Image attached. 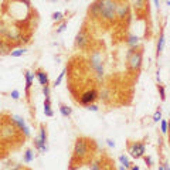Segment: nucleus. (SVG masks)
<instances>
[{"mask_svg":"<svg viewBox=\"0 0 170 170\" xmlns=\"http://www.w3.org/2000/svg\"><path fill=\"white\" fill-rule=\"evenodd\" d=\"M34 146L41 153H46L47 150H48V147H47V132L44 126L40 128V135L34 137Z\"/></svg>","mask_w":170,"mask_h":170,"instance_id":"nucleus-5","label":"nucleus"},{"mask_svg":"<svg viewBox=\"0 0 170 170\" xmlns=\"http://www.w3.org/2000/svg\"><path fill=\"white\" fill-rule=\"evenodd\" d=\"M146 152V146H145L142 142H135V143L129 145V155L135 159H139L142 157Z\"/></svg>","mask_w":170,"mask_h":170,"instance_id":"nucleus-8","label":"nucleus"},{"mask_svg":"<svg viewBox=\"0 0 170 170\" xmlns=\"http://www.w3.org/2000/svg\"><path fill=\"white\" fill-rule=\"evenodd\" d=\"M10 122L13 125H16V128H19V129L23 132V135L26 137H30V128L27 126L26 120L23 119L21 116H17V115H13V116H10Z\"/></svg>","mask_w":170,"mask_h":170,"instance_id":"nucleus-7","label":"nucleus"},{"mask_svg":"<svg viewBox=\"0 0 170 170\" xmlns=\"http://www.w3.org/2000/svg\"><path fill=\"white\" fill-rule=\"evenodd\" d=\"M164 34L162 33L159 36V40H157V47H156V50H157V55L159 54H162V51H163V48H164Z\"/></svg>","mask_w":170,"mask_h":170,"instance_id":"nucleus-21","label":"nucleus"},{"mask_svg":"<svg viewBox=\"0 0 170 170\" xmlns=\"http://www.w3.org/2000/svg\"><path fill=\"white\" fill-rule=\"evenodd\" d=\"M21 36H23V34H21L20 28H17V27H9V30H7V33L4 37L10 41H20Z\"/></svg>","mask_w":170,"mask_h":170,"instance_id":"nucleus-11","label":"nucleus"},{"mask_svg":"<svg viewBox=\"0 0 170 170\" xmlns=\"http://www.w3.org/2000/svg\"><path fill=\"white\" fill-rule=\"evenodd\" d=\"M34 160V152L31 149H27L26 153H24V157H23V162L24 163H31Z\"/></svg>","mask_w":170,"mask_h":170,"instance_id":"nucleus-22","label":"nucleus"},{"mask_svg":"<svg viewBox=\"0 0 170 170\" xmlns=\"http://www.w3.org/2000/svg\"><path fill=\"white\" fill-rule=\"evenodd\" d=\"M65 74H67V70H65V68H64L63 71H61L60 72V75H58V77H57V80L54 81V87H58V85H61V82H63V80H64V77H65Z\"/></svg>","mask_w":170,"mask_h":170,"instance_id":"nucleus-25","label":"nucleus"},{"mask_svg":"<svg viewBox=\"0 0 170 170\" xmlns=\"http://www.w3.org/2000/svg\"><path fill=\"white\" fill-rule=\"evenodd\" d=\"M118 3L115 0H101V19L105 21H115Z\"/></svg>","mask_w":170,"mask_h":170,"instance_id":"nucleus-1","label":"nucleus"},{"mask_svg":"<svg viewBox=\"0 0 170 170\" xmlns=\"http://www.w3.org/2000/svg\"><path fill=\"white\" fill-rule=\"evenodd\" d=\"M119 162H120L122 166H125V169H130V162H129V159H128L125 155H120V156H119Z\"/></svg>","mask_w":170,"mask_h":170,"instance_id":"nucleus-26","label":"nucleus"},{"mask_svg":"<svg viewBox=\"0 0 170 170\" xmlns=\"http://www.w3.org/2000/svg\"><path fill=\"white\" fill-rule=\"evenodd\" d=\"M145 163H146V166H147V167H152V166H153V159H152L150 156L145 157Z\"/></svg>","mask_w":170,"mask_h":170,"instance_id":"nucleus-38","label":"nucleus"},{"mask_svg":"<svg viewBox=\"0 0 170 170\" xmlns=\"http://www.w3.org/2000/svg\"><path fill=\"white\" fill-rule=\"evenodd\" d=\"M30 38H31V33H28V34H24V36H21V43H24V44H27L28 41H30Z\"/></svg>","mask_w":170,"mask_h":170,"instance_id":"nucleus-36","label":"nucleus"},{"mask_svg":"<svg viewBox=\"0 0 170 170\" xmlns=\"http://www.w3.org/2000/svg\"><path fill=\"white\" fill-rule=\"evenodd\" d=\"M11 53V46L9 41H4L2 46H0V57H4V55H10Z\"/></svg>","mask_w":170,"mask_h":170,"instance_id":"nucleus-18","label":"nucleus"},{"mask_svg":"<svg viewBox=\"0 0 170 170\" xmlns=\"http://www.w3.org/2000/svg\"><path fill=\"white\" fill-rule=\"evenodd\" d=\"M88 14L92 19H101V0H95L88 9Z\"/></svg>","mask_w":170,"mask_h":170,"instance_id":"nucleus-12","label":"nucleus"},{"mask_svg":"<svg viewBox=\"0 0 170 170\" xmlns=\"http://www.w3.org/2000/svg\"><path fill=\"white\" fill-rule=\"evenodd\" d=\"M107 145L109 147H115V140H112V139H107Z\"/></svg>","mask_w":170,"mask_h":170,"instance_id":"nucleus-39","label":"nucleus"},{"mask_svg":"<svg viewBox=\"0 0 170 170\" xmlns=\"http://www.w3.org/2000/svg\"><path fill=\"white\" fill-rule=\"evenodd\" d=\"M85 108H87L88 111H92V112H98L99 111V108H98V105H95V103H89V105H85Z\"/></svg>","mask_w":170,"mask_h":170,"instance_id":"nucleus-32","label":"nucleus"},{"mask_svg":"<svg viewBox=\"0 0 170 170\" xmlns=\"http://www.w3.org/2000/svg\"><path fill=\"white\" fill-rule=\"evenodd\" d=\"M10 97L13 98L14 101H19V99H20V92H19L17 89H13V91H11V94H10Z\"/></svg>","mask_w":170,"mask_h":170,"instance_id":"nucleus-34","label":"nucleus"},{"mask_svg":"<svg viewBox=\"0 0 170 170\" xmlns=\"http://www.w3.org/2000/svg\"><path fill=\"white\" fill-rule=\"evenodd\" d=\"M60 112L64 118H70L71 113H72V109L70 107H67V105H60Z\"/></svg>","mask_w":170,"mask_h":170,"instance_id":"nucleus-23","label":"nucleus"},{"mask_svg":"<svg viewBox=\"0 0 170 170\" xmlns=\"http://www.w3.org/2000/svg\"><path fill=\"white\" fill-rule=\"evenodd\" d=\"M65 28H67V21H63V23L58 26V28H57V34H61L65 31Z\"/></svg>","mask_w":170,"mask_h":170,"instance_id":"nucleus-30","label":"nucleus"},{"mask_svg":"<svg viewBox=\"0 0 170 170\" xmlns=\"http://www.w3.org/2000/svg\"><path fill=\"white\" fill-rule=\"evenodd\" d=\"M74 43H75L77 48L85 50V48L89 46V34H88V31L85 30V28H81L77 33V36H75V41H74Z\"/></svg>","mask_w":170,"mask_h":170,"instance_id":"nucleus-6","label":"nucleus"},{"mask_svg":"<svg viewBox=\"0 0 170 170\" xmlns=\"http://www.w3.org/2000/svg\"><path fill=\"white\" fill-rule=\"evenodd\" d=\"M170 169V166L167 163H163L162 166H159V170H169Z\"/></svg>","mask_w":170,"mask_h":170,"instance_id":"nucleus-40","label":"nucleus"},{"mask_svg":"<svg viewBox=\"0 0 170 170\" xmlns=\"http://www.w3.org/2000/svg\"><path fill=\"white\" fill-rule=\"evenodd\" d=\"M130 169L132 170H139V166H130Z\"/></svg>","mask_w":170,"mask_h":170,"instance_id":"nucleus-44","label":"nucleus"},{"mask_svg":"<svg viewBox=\"0 0 170 170\" xmlns=\"http://www.w3.org/2000/svg\"><path fill=\"white\" fill-rule=\"evenodd\" d=\"M89 64L91 68L95 71L98 81H102L103 78V63H102V57H101L99 51H92L89 55Z\"/></svg>","mask_w":170,"mask_h":170,"instance_id":"nucleus-3","label":"nucleus"},{"mask_svg":"<svg viewBox=\"0 0 170 170\" xmlns=\"http://www.w3.org/2000/svg\"><path fill=\"white\" fill-rule=\"evenodd\" d=\"M36 77H37V80H38V82H40L41 87H44V85H50L48 75H47L44 71H37V72H36Z\"/></svg>","mask_w":170,"mask_h":170,"instance_id":"nucleus-14","label":"nucleus"},{"mask_svg":"<svg viewBox=\"0 0 170 170\" xmlns=\"http://www.w3.org/2000/svg\"><path fill=\"white\" fill-rule=\"evenodd\" d=\"M129 11H130V7L128 6L126 3H120V4H118L116 17L119 19V20H125V19L129 16Z\"/></svg>","mask_w":170,"mask_h":170,"instance_id":"nucleus-13","label":"nucleus"},{"mask_svg":"<svg viewBox=\"0 0 170 170\" xmlns=\"http://www.w3.org/2000/svg\"><path fill=\"white\" fill-rule=\"evenodd\" d=\"M167 125H169V130H170V120H169V122H167Z\"/></svg>","mask_w":170,"mask_h":170,"instance_id":"nucleus-46","label":"nucleus"},{"mask_svg":"<svg viewBox=\"0 0 170 170\" xmlns=\"http://www.w3.org/2000/svg\"><path fill=\"white\" fill-rule=\"evenodd\" d=\"M126 61H128V67L132 71H139L143 63V54L137 51L136 48H129L126 54Z\"/></svg>","mask_w":170,"mask_h":170,"instance_id":"nucleus-2","label":"nucleus"},{"mask_svg":"<svg viewBox=\"0 0 170 170\" xmlns=\"http://www.w3.org/2000/svg\"><path fill=\"white\" fill-rule=\"evenodd\" d=\"M4 43V40H3V38H2V37H0V46H2V44H3Z\"/></svg>","mask_w":170,"mask_h":170,"instance_id":"nucleus-45","label":"nucleus"},{"mask_svg":"<svg viewBox=\"0 0 170 170\" xmlns=\"http://www.w3.org/2000/svg\"><path fill=\"white\" fill-rule=\"evenodd\" d=\"M128 46L130 47V48H136L137 50V47L140 46V40H139V37L137 36H129L128 37V40H126Z\"/></svg>","mask_w":170,"mask_h":170,"instance_id":"nucleus-17","label":"nucleus"},{"mask_svg":"<svg viewBox=\"0 0 170 170\" xmlns=\"http://www.w3.org/2000/svg\"><path fill=\"white\" fill-rule=\"evenodd\" d=\"M98 98H99L101 101H103V102H108V101L111 99V91L108 89V88H103V89L99 92Z\"/></svg>","mask_w":170,"mask_h":170,"instance_id":"nucleus-20","label":"nucleus"},{"mask_svg":"<svg viewBox=\"0 0 170 170\" xmlns=\"http://www.w3.org/2000/svg\"><path fill=\"white\" fill-rule=\"evenodd\" d=\"M14 133H16V125L13 124H6L0 129V137L2 139H10L14 136Z\"/></svg>","mask_w":170,"mask_h":170,"instance_id":"nucleus-10","label":"nucleus"},{"mask_svg":"<svg viewBox=\"0 0 170 170\" xmlns=\"http://www.w3.org/2000/svg\"><path fill=\"white\" fill-rule=\"evenodd\" d=\"M160 120H162V111L157 109L153 115V122H160Z\"/></svg>","mask_w":170,"mask_h":170,"instance_id":"nucleus-31","label":"nucleus"},{"mask_svg":"<svg viewBox=\"0 0 170 170\" xmlns=\"http://www.w3.org/2000/svg\"><path fill=\"white\" fill-rule=\"evenodd\" d=\"M34 75H36V74L30 72V71H26V72H24V80H26V91H27V92H28V89H30L31 85H33Z\"/></svg>","mask_w":170,"mask_h":170,"instance_id":"nucleus-16","label":"nucleus"},{"mask_svg":"<svg viewBox=\"0 0 170 170\" xmlns=\"http://www.w3.org/2000/svg\"><path fill=\"white\" fill-rule=\"evenodd\" d=\"M157 89H159V94H160V99L164 101L166 99V91H164V87H162V85H157Z\"/></svg>","mask_w":170,"mask_h":170,"instance_id":"nucleus-29","label":"nucleus"},{"mask_svg":"<svg viewBox=\"0 0 170 170\" xmlns=\"http://www.w3.org/2000/svg\"><path fill=\"white\" fill-rule=\"evenodd\" d=\"M89 169L91 170H101L102 169V166L99 164V162H92V163L89 164Z\"/></svg>","mask_w":170,"mask_h":170,"instance_id":"nucleus-33","label":"nucleus"},{"mask_svg":"<svg viewBox=\"0 0 170 170\" xmlns=\"http://www.w3.org/2000/svg\"><path fill=\"white\" fill-rule=\"evenodd\" d=\"M44 115L48 116V118L54 116V111H53V108H51V99L50 98H46V99H44Z\"/></svg>","mask_w":170,"mask_h":170,"instance_id":"nucleus-15","label":"nucleus"},{"mask_svg":"<svg viewBox=\"0 0 170 170\" xmlns=\"http://www.w3.org/2000/svg\"><path fill=\"white\" fill-rule=\"evenodd\" d=\"M132 6L136 11H143L146 6V0H132Z\"/></svg>","mask_w":170,"mask_h":170,"instance_id":"nucleus-19","label":"nucleus"},{"mask_svg":"<svg viewBox=\"0 0 170 170\" xmlns=\"http://www.w3.org/2000/svg\"><path fill=\"white\" fill-rule=\"evenodd\" d=\"M88 153H89V145H88V140L82 139V137H80V139L75 140V145H74V156L82 159V157H85Z\"/></svg>","mask_w":170,"mask_h":170,"instance_id":"nucleus-4","label":"nucleus"},{"mask_svg":"<svg viewBox=\"0 0 170 170\" xmlns=\"http://www.w3.org/2000/svg\"><path fill=\"white\" fill-rule=\"evenodd\" d=\"M160 132H162V133L163 135H166L167 132H169V125H167V122L166 120H160Z\"/></svg>","mask_w":170,"mask_h":170,"instance_id":"nucleus-27","label":"nucleus"},{"mask_svg":"<svg viewBox=\"0 0 170 170\" xmlns=\"http://www.w3.org/2000/svg\"><path fill=\"white\" fill-rule=\"evenodd\" d=\"M155 2V6H156V9H159V6H160V2L159 0H153Z\"/></svg>","mask_w":170,"mask_h":170,"instance_id":"nucleus-43","label":"nucleus"},{"mask_svg":"<svg viewBox=\"0 0 170 170\" xmlns=\"http://www.w3.org/2000/svg\"><path fill=\"white\" fill-rule=\"evenodd\" d=\"M11 169H16V170H20V169H24L23 166H21V164H14V166H10Z\"/></svg>","mask_w":170,"mask_h":170,"instance_id":"nucleus-41","label":"nucleus"},{"mask_svg":"<svg viewBox=\"0 0 170 170\" xmlns=\"http://www.w3.org/2000/svg\"><path fill=\"white\" fill-rule=\"evenodd\" d=\"M43 94L46 98H50V85H44L43 87Z\"/></svg>","mask_w":170,"mask_h":170,"instance_id":"nucleus-37","label":"nucleus"},{"mask_svg":"<svg viewBox=\"0 0 170 170\" xmlns=\"http://www.w3.org/2000/svg\"><path fill=\"white\" fill-rule=\"evenodd\" d=\"M156 80H157V82L160 84V71H157L156 72Z\"/></svg>","mask_w":170,"mask_h":170,"instance_id":"nucleus-42","label":"nucleus"},{"mask_svg":"<svg viewBox=\"0 0 170 170\" xmlns=\"http://www.w3.org/2000/svg\"><path fill=\"white\" fill-rule=\"evenodd\" d=\"M64 19V14L61 13V11H55V13H53V20L54 21H63Z\"/></svg>","mask_w":170,"mask_h":170,"instance_id":"nucleus-28","label":"nucleus"},{"mask_svg":"<svg viewBox=\"0 0 170 170\" xmlns=\"http://www.w3.org/2000/svg\"><path fill=\"white\" fill-rule=\"evenodd\" d=\"M7 30H9V27H6L4 24H0V37H4V36H6Z\"/></svg>","mask_w":170,"mask_h":170,"instance_id":"nucleus-35","label":"nucleus"},{"mask_svg":"<svg viewBox=\"0 0 170 170\" xmlns=\"http://www.w3.org/2000/svg\"><path fill=\"white\" fill-rule=\"evenodd\" d=\"M98 91H95V89H88L87 92H84L82 95H81V98H80V103L81 105H89V103H92V102H95V101L98 99Z\"/></svg>","mask_w":170,"mask_h":170,"instance_id":"nucleus-9","label":"nucleus"},{"mask_svg":"<svg viewBox=\"0 0 170 170\" xmlns=\"http://www.w3.org/2000/svg\"><path fill=\"white\" fill-rule=\"evenodd\" d=\"M27 51V48H24V47H19V48H14V50H11L10 55L14 57V58H19V57H21L24 53Z\"/></svg>","mask_w":170,"mask_h":170,"instance_id":"nucleus-24","label":"nucleus"}]
</instances>
